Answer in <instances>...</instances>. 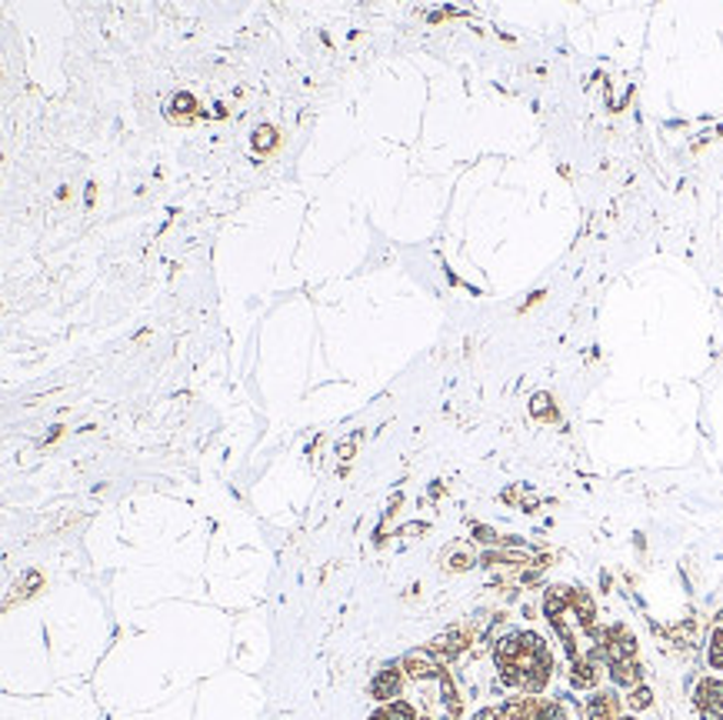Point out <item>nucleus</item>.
I'll list each match as a JSON object with an SVG mask.
<instances>
[{
  "label": "nucleus",
  "instance_id": "obj_1",
  "mask_svg": "<svg viewBox=\"0 0 723 720\" xmlns=\"http://www.w3.org/2000/svg\"><path fill=\"white\" fill-rule=\"evenodd\" d=\"M494 664L504 687L517 694L540 697L553 677V654L547 648V640L533 630H514L501 637L494 648Z\"/></svg>",
  "mask_w": 723,
  "mask_h": 720
},
{
  "label": "nucleus",
  "instance_id": "obj_2",
  "mask_svg": "<svg viewBox=\"0 0 723 720\" xmlns=\"http://www.w3.org/2000/svg\"><path fill=\"white\" fill-rule=\"evenodd\" d=\"M693 710L700 720H723V681L720 677H700L693 687Z\"/></svg>",
  "mask_w": 723,
  "mask_h": 720
},
{
  "label": "nucleus",
  "instance_id": "obj_3",
  "mask_svg": "<svg viewBox=\"0 0 723 720\" xmlns=\"http://www.w3.org/2000/svg\"><path fill=\"white\" fill-rule=\"evenodd\" d=\"M404 671H408L411 677H417V681H431V677H440V674H444L440 658H437L431 648L404 654Z\"/></svg>",
  "mask_w": 723,
  "mask_h": 720
},
{
  "label": "nucleus",
  "instance_id": "obj_4",
  "mask_svg": "<svg viewBox=\"0 0 723 720\" xmlns=\"http://www.w3.org/2000/svg\"><path fill=\"white\" fill-rule=\"evenodd\" d=\"M587 720H620V697L610 694V690H597L594 697H587V707H584Z\"/></svg>",
  "mask_w": 723,
  "mask_h": 720
},
{
  "label": "nucleus",
  "instance_id": "obj_5",
  "mask_svg": "<svg viewBox=\"0 0 723 720\" xmlns=\"http://www.w3.org/2000/svg\"><path fill=\"white\" fill-rule=\"evenodd\" d=\"M467 648H470V633H467L463 627H454V630H447L444 637L434 640L431 651H434L437 658H444V661H454V658H460Z\"/></svg>",
  "mask_w": 723,
  "mask_h": 720
},
{
  "label": "nucleus",
  "instance_id": "obj_6",
  "mask_svg": "<svg viewBox=\"0 0 723 720\" xmlns=\"http://www.w3.org/2000/svg\"><path fill=\"white\" fill-rule=\"evenodd\" d=\"M571 684L577 687V690H594L597 684H600V664L587 654H581L577 661H571Z\"/></svg>",
  "mask_w": 723,
  "mask_h": 720
},
{
  "label": "nucleus",
  "instance_id": "obj_7",
  "mask_svg": "<svg viewBox=\"0 0 723 720\" xmlns=\"http://www.w3.org/2000/svg\"><path fill=\"white\" fill-rule=\"evenodd\" d=\"M370 694H374L377 700L397 697V694H400V671H397L393 664L383 667V671H377V677H374V684H370Z\"/></svg>",
  "mask_w": 723,
  "mask_h": 720
},
{
  "label": "nucleus",
  "instance_id": "obj_8",
  "mask_svg": "<svg viewBox=\"0 0 723 720\" xmlns=\"http://www.w3.org/2000/svg\"><path fill=\"white\" fill-rule=\"evenodd\" d=\"M707 664H710V671L723 674V627H716V630L710 633V644H707Z\"/></svg>",
  "mask_w": 723,
  "mask_h": 720
},
{
  "label": "nucleus",
  "instance_id": "obj_9",
  "mask_svg": "<svg viewBox=\"0 0 723 720\" xmlns=\"http://www.w3.org/2000/svg\"><path fill=\"white\" fill-rule=\"evenodd\" d=\"M627 704H630V710H647V707H654V694H651V687H633V690H627Z\"/></svg>",
  "mask_w": 723,
  "mask_h": 720
},
{
  "label": "nucleus",
  "instance_id": "obj_10",
  "mask_svg": "<svg viewBox=\"0 0 723 720\" xmlns=\"http://www.w3.org/2000/svg\"><path fill=\"white\" fill-rule=\"evenodd\" d=\"M530 414H533L537 421H553V404H550V397H547V393H537V397H533Z\"/></svg>",
  "mask_w": 723,
  "mask_h": 720
},
{
  "label": "nucleus",
  "instance_id": "obj_11",
  "mask_svg": "<svg viewBox=\"0 0 723 720\" xmlns=\"http://www.w3.org/2000/svg\"><path fill=\"white\" fill-rule=\"evenodd\" d=\"M440 687H444V697H447L450 713H454V717H460V697H457V687H454V681H450L447 674H440Z\"/></svg>",
  "mask_w": 723,
  "mask_h": 720
},
{
  "label": "nucleus",
  "instance_id": "obj_12",
  "mask_svg": "<svg viewBox=\"0 0 723 720\" xmlns=\"http://www.w3.org/2000/svg\"><path fill=\"white\" fill-rule=\"evenodd\" d=\"M254 144H261L264 150H267V147H274V127H261V130L254 134Z\"/></svg>",
  "mask_w": 723,
  "mask_h": 720
},
{
  "label": "nucleus",
  "instance_id": "obj_13",
  "mask_svg": "<svg viewBox=\"0 0 723 720\" xmlns=\"http://www.w3.org/2000/svg\"><path fill=\"white\" fill-rule=\"evenodd\" d=\"M351 454H354V441H347V444L341 447V457H344V460H351Z\"/></svg>",
  "mask_w": 723,
  "mask_h": 720
},
{
  "label": "nucleus",
  "instance_id": "obj_14",
  "mask_svg": "<svg viewBox=\"0 0 723 720\" xmlns=\"http://www.w3.org/2000/svg\"><path fill=\"white\" fill-rule=\"evenodd\" d=\"M620 720H633V717H620Z\"/></svg>",
  "mask_w": 723,
  "mask_h": 720
}]
</instances>
